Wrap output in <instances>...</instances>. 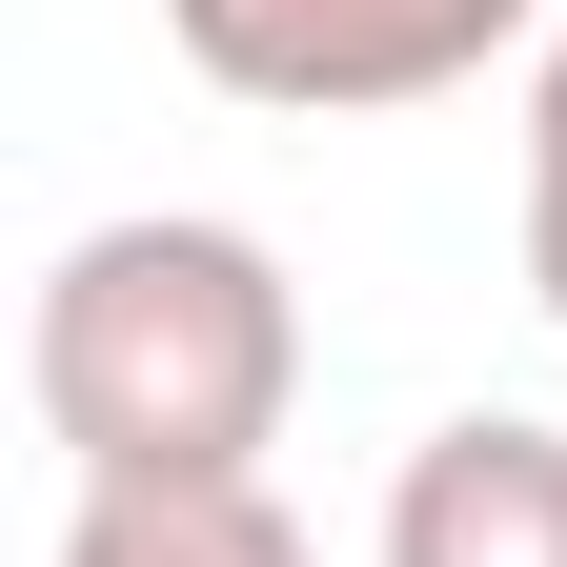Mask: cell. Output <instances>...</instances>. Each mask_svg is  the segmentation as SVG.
Here are the masks:
<instances>
[{
  "mask_svg": "<svg viewBox=\"0 0 567 567\" xmlns=\"http://www.w3.org/2000/svg\"><path fill=\"white\" fill-rule=\"evenodd\" d=\"M21 385L82 486H264L284 405H305V284L203 203L82 224L21 305Z\"/></svg>",
  "mask_w": 567,
  "mask_h": 567,
  "instance_id": "6da1fadb",
  "label": "cell"
},
{
  "mask_svg": "<svg viewBox=\"0 0 567 567\" xmlns=\"http://www.w3.org/2000/svg\"><path fill=\"white\" fill-rule=\"evenodd\" d=\"M163 41L264 122H385V102H446L507 41H547V0H163Z\"/></svg>",
  "mask_w": 567,
  "mask_h": 567,
  "instance_id": "7a4b0ae2",
  "label": "cell"
},
{
  "mask_svg": "<svg viewBox=\"0 0 567 567\" xmlns=\"http://www.w3.org/2000/svg\"><path fill=\"white\" fill-rule=\"evenodd\" d=\"M527 305L567 324V21H547V61H527Z\"/></svg>",
  "mask_w": 567,
  "mask_h": 567,
  "instance_id": "5b68a950",
  "label": "cell"
},
{
  "mask_svg": "<svg viewBox=\"0 0 567 567\" xmlns=\"http://www.w3.org/2000/svg\"><path fill=\"white\" fill-rule=\"evenodd\" d=\"M385 567H567V425H527V405L425 425L385 486Z\"/></svg>",
  "mask_w": 567,
  "mask_h": 567,
  "instance_id": "3957f363",
  "label": "cell"
},
{
  "mask_svg": "<svg viewBox=\"0 0 567 567\" xmlns=\"http://www.w3.org/2000/svg\"><path fill=\"white\" fill-rule=\"evenodd\" d=\"M61 567H324L264 486H82Z\"/></svg>",
  "mask_w": 567,
  "mask_h": 567,
  "instance_id": "277c9868",
  "label": "cell"
}]
</instances>
